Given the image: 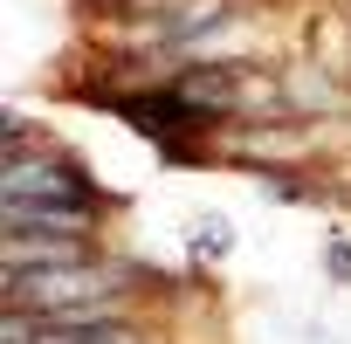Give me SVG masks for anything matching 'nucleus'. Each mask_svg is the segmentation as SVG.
Listing matches in <instances>:
<instances>
[{
    "label": "nucleus",
    "instance_id": "7",
    "mask_svg": "<svg viewBox=\"0 0 351 344\" xmlns=\"http://www.w3.org/2000/svg\"><path fill=\"white\" fill-rule=\"evenodd\" d=\"M324 269H330L337 282H351V248H344V241H330V248H324Z\"/></svg>",
    "mask_w": 351,
    "mask_h": 344
},
{
    "label": "nucleus",
    "instance_id": "1",
    "mask_svg": "<svg viewBox=\"0 0 351 344\" xmlns=\"http://www.w3.org/2000/svg\"><path fill=\"white\" fill-rule=\"evenodd\" d=\"M145 296H152V275L138 262H117V255H97V262H76V269L0 275V310H21V317H83V310L138 317Z\"/></svg>",
    "mask_w": 351,
    "mask_h": 344
},
{
    "label": "nucleus",
    "instance_id": "3",
    "mask_svg": "<svg viewBox=\"0 0 351 344\" xmlns=\"http://www.w3.org/2000/svg\"><path fill=\"white\" fill-rule=\"evenodd\" d=\"M104 241L83 234H0V275H35V269H76L97 262Z\"/></svg>",
    "mask_w": 351,
    "mask_h": 344
},
{
    "label": "nucleus",
    "instance_id": "4",
    "mask_svg": "<svg viewBox=\"0 0 351 344\" xmlns=\"http://www.w3.org/2000/svg\"><path fill=\"white\" fill-rule=\"evenodd\" d=\"M0 234H83V241H104V214L42 207V200H0Z\"/></svg>",
    "mask_w": 351,
    "mask_h": 344
},
{
    "label": "nucleus",
    "instance_id": "5",
    "mask_svg": "<svg viewBox=\"0 0 351 344\" xmlns=\"http://www.w3.org/2000/svg\"><path fill=\"white\" fill-rule=\"evenodd\" d=\"M282 97H289V117H324V110H344V90H337L324 69H282Z\"/></svg>",
    "mask_w": 351,
    "mask_h": 344
},
{
    "label": "nucleus",
    "instance_id": "2",
    "mask_svg": "<svg viewBox=\"0 0 351 344\" xmlns=\"http://www.w3.org/2000/svg\"><path fill=\"white\" fill-rule=\"evenodd\" d=\"M0 200H42V207H90L104 214V186L90 180V172L76 165L69 145H35V151H14V158H0Z\"/></svg>",
    "mask_w": 351,
    "mask_h": 344
},
{
    "label": "nucleus",
    "instance_id": "6",
    "mask_svg": "<svg viewBox=\"0 0 351 344\" xmlns=\"http://www.w3.org/2000/svg\"><path fill=\"white\" fill-rule=\"evenodd\" d=\"M228 241H234V234L214 221V228H200V234H193V255H200V262H207V255H228Z\"/></svg>",
    "mask_w": 351,
    "mask_h": 344
}]
</instances>
